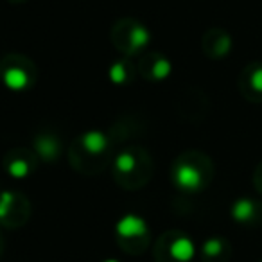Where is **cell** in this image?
<instances>
[{
  "instance_id": "obj_1",
  "label": "cell",
  "mask_w": 262,
  "mask_h": 262,
  "mask_svg": "<svg viewBox=\"0 0 262 262\" xmlns=\"http://www.w3.org/2000/svg\"><path fill=\"white\" fill-rule=\"evenodd\" d=\"M241 90L248 99L255 102H262V63H253L243 72Z\"/></svg>"
},
{
  "instance_id": "obj_2",
  "label": "cell",
  "mask_w": 262,
  "mask_h": 262,
  "mask_svg": "<svg viewBox=\"0 0 262 262\" xmlns=\"http://www.w3.org/2000/svg\"><path fill=\"white\" fill-rule=\"evenodd\" d=\"M174 180L182 189L198 190L203 185V172L192 164H182L174 172Z\"/></svg>"
},
{
  "instance_id": "obj_3",
  "label": "cell",
  "mask_w": 262,
  "mask_h": 262,
  "mask_svg": "<svg viewBox=\"0 0 262 262\" xmlns=\"http://www.w3.org/2000/svg\"><path fill=\"white\" fill-rule=\"evenodd\" d=\"M232 215L239 223H251L262 215V207L253 200H239L233 205Z\"/></svg>"
},
{
  "instance_id": "obj_4",
  "label": "cell",
  "mask_w": 262,
  "mask_h": 262,
  "mask_svg": "<svg viewBox=\"0 0 262 262\" xmlns=\"http://www.w3.org/2000/svg\"><path fill=\"white\" fill-rule=\"evenodd\" d=\"M117 232L122 237H139L146 233V223L137 215H126L122 221L117 225Z\"/></svg>"
},
{
  "instance_id": "obj_5",
  "label": "cell",
  "mask_w": 262,
  "mask_h": 262,
  "mask_svg": "<svg viewBox=\"0 0 262 262\" xmlns=\"http://www.w3.org/2000/svg\"><path fill=\"white\" fill-rule=\"evenodd\" d=\"M171 253H172V257H174L176 260L187 262L194 255V246H192V243L187 239V237H182V239H178L174 244H172Z\"/></svg>"
},
{
  "instance_id": "obj_6",
  "label": "cell",
  "mask_w": 262,
  "mask_h": 262,
  "mask_svg": "<svg viewBox=\"0 0 262 262\" xmlns=\"http://www.w3.org/2000/svg\"><path fill=\"white\" fill-rule=\"evenodd\" d=\"M83 144L90 153H99L106 147V137L99 131H90L88 135L83 137Z\"/></svg>"
},
{
  "instance_id": "obj_7",
  "label": "cell",
  "mask_w": 262,
  "mask_h": 262,
  "mask_svg": "<svg viewBox=\"0 0 262 262\" xmlns=\"http://www.w3.org/2000/svg\"><path fill=\"white\" fill-rule=\"evenodd\" d=\"M4 79H6V83H8V86L13 88V90H20V88H24L27 83V76L24 72H20V70H9L4 76Z\"/></svg>"
},
{
  "instance_id": "obj_8",
  "label": "cell",
  "mask_w": 262,
  "mask_h": 262,
  "mask_svg": "<svg viewBox=\"0 0 262 262\" xmlns=\"http://www.w3.org/2000/svg\"><path fill=\"white\" fill-rule=\"evenodd\" d=\"M225 250H228V244L221 239H210V241H207L203 246L205 255H208V257H217V255L223 253Z\"/></svg>"
},
{
  "instance_id": "obj_9",
  "label": "cell",
  "mask_w": 262,
  "mask_h": 262,
  "mask_svg": "<svg viewBox=\"0 0 262 262\" xmlns=\"http://www.w3.org/2000/svg\"><path fill=\"white\" fill-rule=\"evenodd\" d=\"M133 165H135V160L131 158V155L124 153V155H120V157L117 158V167H119L120 171H124V172L131 171V169H133Z\"/></svg>"
},
{
  "instance_id": "obj_10",
  "label": "cell",
  "mask_w": 262,
  "mask_h": 262,
  "mask_svg": "<svg viewBox=\"0 0 262 262\" xmlns=\"http://www.w3.org/2000/svg\"><path fill=\"white\" fill-rule=\"evenodd\" d=\"M255 187H257V190L262 194V164L258 165V169L255 171Z\"/></svg>"
},
{
  "instance_id": "obj_11",
  "label": "cell",
  "mask_w": 262,
  "mask_h": 262,
  "mask_svg": "<svg viewBox=\"0 0 262 262\" xmlns=\"http://www.w3.org/2000/svg\"><path fill=\"white\" fill-rule=\"evenodd\" d=\"M11 172H13L15 176H24V174L27 172V167H26L24 164H16L15 167H11Z\"/></svg>"
},
{
  "instance_id": "obj_12",
  "label": "cell",
  "mask_w": 262,
  "mask_h": 262,
  "mask_svg": "<svg viewBox=\"0 0 262 262\" xmlns=\"http://www.w3.org/2000/svg\"><path fill=\"white\" fill-rule=\"evenodd\" d=\"M106 262H117V260H106Z\"/></svg>"
}]
</instances>
